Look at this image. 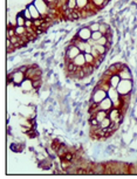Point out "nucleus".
Returning <instances> with one entry per match:
<instances>
[{
    "label": "nucleus",
    "mask_w": 137,
    "mask_h": 179,
    "mask_svg": "<svg viewBox=\"0 0 137 179\" xmlns=\"http://www.w3.org/2000/svg\"><path fill=\"white\" fill-rule=\"evenodd\" d=\"M117 91L121 96H124V95H129L131 94V90H132V80H121L120 84L117 86Z\"/></svg>",
    "instance_id": "obj_1"
},
{
    "label": "nucleus",
    "mask_w": 137,
    "mask_h": 179,
    "mask_svg": "<svg viewBox=\"0 0 137 179\" xmlns=\"http://www.w3.org/2000/svg\"><path fill=\"white\" fill-rule=\"evenodd\" d=\"M107 96H108V94H107L105 90H103V89L100 88V87H95L94 91H93V94H91L90 102H94V103L98 104V103L102 102Z\"/></svg>",
    "instance_id": "obj_2"
},
{
    "label": "nucleus",
    "mask_w": 137,
    "mask_h": 179,
    "mask_svg": "<svg viewBox=\"0 0 137 179\" xmlns=\"http://www.w3.org/2000/svg\"><path fill=\"white\" fill-rule=\"evenodd\" d=\"M33 4L35 5V7L39 9L40 14L42 18H46V15H48V13L51 12V7L48 5V2L46 0H33Z\"/></svg>",
    "instance_id": "obj_3"
},
{
    "label": "nucleus",
    "mask_w": 137,
    "mask_h": 179,
    "mask_svg": "<svg viewBox=\"0 0 137 179\" xmlns=\"http://www.w3.org/2000/svg\"><path fill=\"white\" fill-rule=\"evenodd\" d=\"M26 79V75L25 73H22L21 70L19 69H15L13 73L10 74V76H8V80H10V82H12L14 84H21L22 83V81Z\"/></svg>",
    "instance_id": "obj_4"
},
{
    "label": "nucleus",
    "mask_w": 137,
    "mask_h": 179,
    "mask_svg": "<svg viewBox=\"0 0 137 179\" xmlns=\"http://www.w3.org/2000/svg\"><path fill=\"white\" fill-rule=\"evenodd\" d=\"M80 53H81V52H80V49H78V47L75 46L74 43H70L69 46L67 47V50H66V59H67V62L73 61Z\"/></svg>",
    "instance_id": "obj_5"
},
{
    "label": "nucleus",
    "mask_w": 137,
    "mask_h": 179,
    "mask_svg": "<svg viewBox=\"0 0 137 179\" xmlns=\"http://www.w3.org/2000/svg\"><path fill=\"white\" fill-rule=\"evenodd\" d=\"M91 32L90 28L87 26V27H82V28H80L78 29V34H76V36H78L80 40H82V41H88L89 39H91Z\"/></svg>",
    "instance_id": "obj_6"
},
{
    "label": "nucleus",
    "mask_w": 137,
    "mask_h": 179,
    "mask_svg": "<svg viewBox=\"0 0 137 179\" xmlns=\"http://www.w3.org/2000/svg\"><path fill=\"white\" fill-rule=\"evenodd\" d=\"M98 108H100V110H105V111H108V113H109L111 109L114 108V103H112V101L107 96L102 102L98 103Z\"/></svg>",
    "instance_id": "obj_7"
},
{
    "label": "nucleus",
    "mask_w": 137,
    "mask_h": 179,
    "mask_svg": "<svg viewBox=\"0 0 137 179\" xmlns=\"http://www.w3.org/2000/svg\"><path fill=\"white\" fill-rule=\"evenodd\" d=\"M20 88H21V90L25 91V93H31L33 90H35V89H34V86H33V80L27 79V77L22 81V83L20 84Z\"/></svg>",
    "instance_id": "obj_8"
},
{
    "label": "nucleus",
    "mask_w": 137,
    "mask_h": 179,
    "mask_svg": "<svg viewBox=\"0 0 137 179\" xmlns=\"http://www.w3.org/2000/svg\"><path fill=\"white\" fill-rule=\"evenodd\" d=\"M118 75H120L121 80H132V74H131L130 68L128 66H125V65H124L123 68L118 72Z\"/></svg>",
    "instance_id": "obj_9"
},
{
    "label": "nucleus",
    "mask_w": 137,
    "mask_h": 179,
    "mask_svg": "<svg viewBox=\"0 0 137 179\" xmlns=\"http://www.w3.org/2000/svg\"><path fill=\"white\" fill-rule=\"evenodd\" d=\"M73 62L78 67V68H83V67L87 65V62H86V58H85V53H80L75 58V59L73 60Z\"/></svg>",
    "instance_id": "obj_10"
},
{
    "label": "nucleus",
    "mask_w": 137,
    "mask_h": 179,
    "mask_svg": "<svg viewBox=\"0 0 137 179\" xmlns=\"http://www.w3.org/2000/svg\"><path fill=\"white\" fill-rule=\"evenodd\" d=\"M28 8H29V11H31V14H32V19L33 20H36V19H41L42 17H41V14H40V12H39V9L35 7V5L34 4H29L28 5Z\"/></svg>",
    "instance_id": "obj_11"
},
{
    "label": "nucleus",
    "mask_w": 137,
    "mask_h": 179,
    "mask_svg": "<svg viewBox=\"0 0 137 179\" xmlns=\"http://www.w3.org/2000/svg\"><path fill=\"white\" fill-rule=\"evenodd\" d=\"M108 82H109L110 87L117 88V86L120 84V82H121V77H120L118 74H112L110 77H109V80H108Z\"/></svg>",
    "instance_id": "obj_12"
},
{
    "label": "nucleus",
    "mask_w": 137,
    "mask_h": 179,
    "mask_svg": "<svg viewBox=\"0 0 137 179\" xmlns=\"http://www.w3.org/2000/svg\"><path fill=\"white\" fill-rule=\"evenodd\" d=\"M90 116H94V117L98 121V123H100V122H102L103 119L108 117V111H105V110H98L96 114H94V115H89V117H90Z\"/></svg>",
    "instance_id": "obj_13"
},
{
    "label": "nucleus",
    "mask_w": 137,
    "mask_h": 179,
    "mask_svg": "<svg viewBox=\"0 0 137 179\" xmlns=\"http://www.w3.org/2000/svg\"><path fill=\"white\" fill-rule=\"evenodd\" d=\"M67 152H69V150H68V146L61 143V145L59 146V149H58V151H56L58 157H59V158H62V157H63V156H65Z\"/></svg>",
    "instance_id": "obj_14"
},
{
    "label": "nucleus",
    "mask_w": 137,
    "mask_h": 179,
    "mask_svg": "<svg viewBox=\"0 0 137 179\" xmlns=\"http://www.w3.org/2000/svg\"><path fill=\"white\" fill-rule=\"evenodd\" d=\"M123 67H124L123 63H115V65H112V66L109 67L108 70H109L111 74H118V72H120Z\"/></svg>",
    "instance_id": "obj_15"
},
{
    "label": "nucleus",
    "mask_w": 137,
    "mask_h": 179,
    "mask_svg": "<svg viewBox=\"0 0 137 179\" xmlns=\"http://www.w3.org/2000/svg\"><path fill=\"white\" fill-rule=\"evenodd\" d=\"M90 1L93 2V5L96 7V9H100V8L105 7L109 0H90Z\"/></svg>",
    "instance_id": "obj_16"
},
{
    "label": "nucleus",
    "mask_w": 137,
    "mask_h": 179,
    "mask_svg": "<svg viewBox=\"0 0 137 179\" xmlns=\"http://www.w3.org/2000/svg\"><path fill=\"white\" fill-rule=\"evenodd\" d=\"M14 29H15V34L17 35H19V36H25L27 35V28L25 26H17L14 27Z\"/></svg>",
    "instance_id": "obj_17"
},
{
    "label": "nucleus",
    "mask_w": 137,
    "mask_h": 179,
    "mask_svg": "<svg viewBox=\"0 0 137 179\" xmlns=\"http://www.w3.org/2000/svg\"><path fill=\"white\" fill-rule=\"evenodd\" d=\"M100 32L103 34V35H107L108 33L111 32V28L109 27V25H107L105 22H101V25H100Z\"/></svg>",
    "instance_id": "obj_18"
},
{
    "label": "nucleus",
    "mask_w": 137,
    "mask_h": 179,
    "mask_svg": "<svg viewBox=\"0 0 137 179\" xmlns=\"http://www.w3.org/2000/svg\"><path fill=\"white\" fill-rule=\"evenodd\" d=\"M90 0H76V4H78V9H86L87 6L89 5Z\"/></svg>",
    "instance_id": "obj_19"
},
{
    "label": "nucleus",
    "mask_w": 137,
    "mask_h": 179,
    "mask_svg": "<svg viewBox=\"0 0 137 179\" xmlns=\"http://www.w3.org/2000/svg\"><path fill=\"white\" fill-rule=\"evenodd\" d=\"M15 19H17V26H25L26 19H25V17L22 15V13H21V12H20V13H18V15L15 17Z\"/></svg>",
    "instance_id": "obj_20"
},
{
    "label": "nucleus",
    "mask_w": 137,
    "mask_h": 179,
    "mask_svg": "<svg viewBox=\"0 0 137 179\" xmlns=\"http://www.w3.org/2000/svg\"><path fill=\"white\" fill-rule=\"evenodd\" d=\"M82 70L85 72L86 76H89V75H91L93 72L95 70V67L93 66V65H86V66L82 68Z\"/></svg>",
    "instance_id": "obj_21"
},
{
    "label": "nucleus",
    "mask_w": 137,
    "mask_h": 179,
    "mask_svg": "<svg viewBox=\"0 0 137 179\" xmlns=\"http://www.w3.org/2000/svg\"><path fill=\"white\" fill-rule=\"evenodd\" d=\"M94 47L96 48V50H97L98 53H100V55H105L107 50H108L107 46H102V45H97V43H95V45H94Z\"/></svg>",
    "instance_id": "obj_22"
},
{
    "label": "nucleus",
    "mask_w": 137,
    "mask_h": 179,
    "mask_svg": "<svg viewBox=\"0 0 137 179\" xmlns=\"http://www.w3.org/2000/svg\"><path fill=\"white\" fill-rule=\"evenodd\" d=\"M110 124H111V119L109 118V116H108V117L103 119L102 122H100L98 126H100V128H102V129H105V128H109Z\"/></svg>",
    "instance_id": "obj_23"
},
{
    "label": "nucleus",
    "mask_w": 137,
    "mask_h": 179,
    "mask_svg": "<svg viewBox=\"0 0 137 179\" xmlns=\"http://www.w3.org/2000/svg\"><path fill=\"white\" fill-rule=\"evenodd\" d=\"M85 58H86V62H87V65H93V63H94V61H95V58L93 56V54L91 53H85Z\"/></svg>",
    "instance_id": "obj_24"
},
{
    "label": "nucleus",
    "mask_w": 137,
    "mask_h": 179,
    "mask_svg": "<svg viewBox=\"0 0 137 179\" xmlns=\"http://www.w3.org/2000/svg\"><path fill=\"white\" fill-rule=\"evenodd\" d=\"M67 6H68V8L69 9H76L78 8V4H76V0H67Z\"/></svg>",
    "instance_id": "obj_25"
},
{
    "label": "nucleus",
    "mask_w": 137,
    "mask_h": 179,
    "mask_svg": "<svg viewBox=\"0 0 137 179\" xmlns=\"http://www.w3.org/2000/svg\"><path fill=\"white\" fill-rule=\"evenodd\" d=\"M21 13H22V15L25 17V19L26 20H33L32 19V14H31V11H29V8H28V7H26L25 9H22V11H21Z\"/></svg>",
    "instance_id": "obj_26"
},
{
    "label": "nucleus",
    "mask_w": 137,
    "mask_h": 179,
    "mask_svg": "<svg viewBox=\"0 0 137 179\" xmlns=\"http://www.w3.org/2000/svg\"><path fill=\"white\" fill-rule=\"evenodd\" d=\"M100 25H101V22H93L88 27L90 28L91 32H97V31H100Z\"/></svg>",
    "instance_id": "obj_27"
},
{
    "label": "nucleus",
    "mask_w": 137,
    "mask_h": 179,
    "mask_svg": "<svg viewBox=\"0 0 137 179\" xmlns=\"http://www.w3.org/2000/svg\"><path fill=\"white\" fill-rule=\"evenodd\" d=\"M102 36H103V34L101 33L100 31H97V32H93V33H91V39L94 40L95 42H96L98 39H101Z\"/></svg>",
    "instance_id": "obj_28"
},
{
    "label": "nucleus",
    "mask_w": 137,
    "mask_h": 179,
    "mask_svg": "<svg viewBox=\"0 0 137 179\" xmlns=\"http://www.w3.org/2000/svg\"><path fill=\"white\" fill-rule=\"evenodd\" d=\"M25 27H26V28H34L33 20H26V22H25Z\"/></svg>",
    "instance_id": "obj_29"
},
{
    "label": "nucleus",
    "mask_w": 137,
    "mask_h": 179,
    "mask_svg": "<svg viewBox=\"0 0 137 179\" xmlns=\"http://www.w3.org/2000/svg\"><path fill=\"white\" fill-rule=\"evenodd\" d=\"M59 0H47V2H48V5H49V7L54 6V5H56V2H58Z\"/></svg>",
    "instance_id": "obj_30"
},
{
    "label": "nucleus",
    "mask_w": 137,
    "mask_h": 179,
    "mask_svg": "<svg viewBox=\"0 0 137 179\" xmlns=\"http://www.w3.org/2000/svg\"><path fill=\"white\" fill-rule=\"evenodd\" d=\"M28 67H29V66H21V67L19 68V70H21L22 73H26L27 69H28Z\"/></svg>",
    "instance_id": "obj_31"
},
{
    "label": "nucleus",
    "mask_w": 137,
    "mask_h": 179,
    "mask_svg": "<svg viewBox=\"0 0 137 179\" xmlns=\"http://www.w3.org/2000/svg\"><path fill=\"white\" fill-rule=\"evenodd\" d=\"M134 132L137 133V124H136L135 126H134Z\"/></svg>",
    "instance_id": "obj_32"
},
{
    "label": "nucleus",
    "mask_w": 137,
    "mask_h": 179,
    "mask_svg": "<svg viewBox=\"0 0 137 179\" xmlns=\"http://www.w3.org/2000/svg\"><path fill=\"white\" fill-rule=\"evenodd\" d=\"M46 1H47V0H46Z\"/></svg>",
    "instance_id": "obj_33"
}]
</instances>
